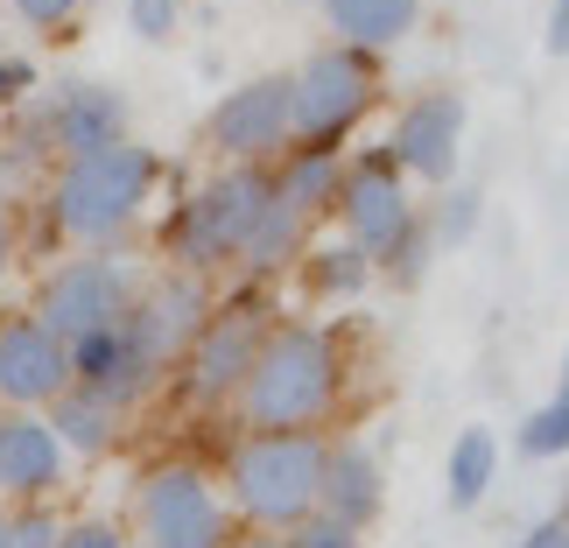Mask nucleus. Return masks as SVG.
Listing matches in <instances>:
<instances>
[{
  "label": "nucleus",
  "mask_w": 569,
  "mask_h": 548,
  "mask_svg": "<svg viewBox=\"0 0 569 548\" xmlns=\"http://www.w3.org/2000/svg\"><path fill=\"white\" fill-rule=\"evenodd\" d=\"M338 190H345V162L331 148H302V156L274 177V197L289 205L296 218H317V211H338Z\"/></svg>",
  "instance_id": "a211bd4d"
},
{
  "label": "nucleus",
  "mask_w": 569,
  "mask_h": 548,
  "mask_svg": "<svg viewBox=\"0 0 569 548\" xmlns=\"http://www.w3.org/2000/svg\"><path fill=\"white\" fill-rule=\"evenodd\" d=\"M8 253H14V232H8V211H0V275H8Z\"/></svg>",
  "instance_id": "72a5a7b5"
},
{
  "label": "nucleus",
  "mask_w": 569,
  "mask_h": 548,
  "mask_svg": "<svg viewBox=\"0 0 569 548\" xmlns=\"http://www.w3.org/2000/svg\"><path fill=\"white\" fill-rule=\"evenodd\" d=\"M57 548H127V535L113 528V520H63Z\"/></svg>",
  "instance_id": "cd10ccee"
},
{
  "label": "nucleus",
  "mask_w": 569,
  "mask_h": 548,
  "mask_svg": "<svg viewBox=\"0 0 569 548\" xmlns=\"http://www.w3.org/2000/svg\"><path fill=\"white\" fill-rule=\"evenodd\" d=\"M549 50H569V0L549 8Z\"/></svg>",
  "instance_id": "473e14b6"
},
{
  "label": "nucleus",
  "mask_w": 569,
  "mask_h": 548,
  "mask_svg": "<svg viewBox=\"0 0 569 548\" xmlns=\"http://www.w3.org/2000/svg\"><path fill=\"white\" fill-rule=\"evenodd\" d=\"M281 141H289V78H253V84H239V92L218 99V113H211L218 156L253 169L260 156H274Z\"/></svg>",
  "instance_id": "9b49d317"
},
{
  "label": "nucleus",
  "mask_w": 569,
  "mask_h": 548,
  "mask_svg": "<svg viewBox=\"0 0 569 548\" xmlns=\"http://www.w3.org/2000/svg\"><path fill=\"white\" fill-rule=\"evenodd\" d=\"M57 541H63V520L50 507H21L8 520V548H57Z\"/></svg>",
  "instance_id": "a878e982"
},
{
  "label": "nucleus",
  "mask_w": 569,
  "mask_h": 548,
  "mask_svg": "<svg viewBox=\"0 0 569 548\" xmlns=\"http://www.w3.org/2000/svg\"><path fill=\"white\" fill-rule=\"evenodd\" d=\"M562 520H569V514H562Z\"/></svg>",
  "instance_id": "e433bc0d"
},
{
  "label": "nucleus",
  "mask_w": 569,
  "mask_h": 548,
  "mask_svg": "<svg viewBox=\"0 0 569 548\" xmlns=\"http://www.w3.org/2000/svg\"><path fill=\"white\" fill-rule=\"evenodd\" d=\"M520 450H528V457H562V450H569V366H562V393H556L541 415H528Z\"/></svg>",
  "instance_id": "5701e85b"
},
{
  "label": "nucleus",
  "mask_w": 569,
  "mask_h": 548,
  "mask_svg": "<svg viewBox=\"0 0 569 548\" xmlns=\"http://www.w3.org/2000/svg\"><path fill=\"white\" fill-rule=\"evenodd\" d=\"M226 548H281L274 535H247V541H226Z\"/></svg>",
  "instance_id": "f704fd0d"
},
{
  "label": "nucleus",
  "mask_w": 569,
  "mask_h": 548,
  "mask_svg": "<svg viewBox=\"0 0 569 548\" xmlns=\"http://www.w3.org/2000/svg\"><path fill=\"white\" fill-rule=\"evenodd\" d=\"M296 239H302V218L274 197V205L260 211V226L247 232V247H239V268H253V275L260 268H281V260H296Z\"/></svg>",
  "instance_id": "4be33fe9"
},
{
  "label": "nucleus",
  "mask_w": 569,
  "mask_h": 548,
  "mask_svg": "<svg viewBox=\"0 0 569 548\" xmlns=\"http://www.w3.org/2000/svg\"><path fill=\"white\" fill-rule=\"evenodd\" d=\"M471 218H478V197H471V190H457L450 205H443V239H465V232H471Z\"/></svg>",
  "instance_id": "7c9ffc66"
},
{
  "label": "nucleus",
  "mask_w": 569,
  "mask_h": 548,
  "mask_svg": "<svg viewBox=\"0 0 569 548\" xmlns=\"http://www.w3.org/2000/svg\"><path fill=\"white\" fill-rule=\"evenodd\" d=\"M338 211H345V226H352V253L359 260H393V275L415 281V260L429 253V232L415 226V205L401 190V169L387 162V148L345 169Z\"/></svg>",
  "instance_id": "39448f33"
},
{
  "label": "nucleus",
  "mask_w": 569,
  "mask_h": 548,
  "mask_svg": "<svg viewBox=\"0 0 569 548\" xmlns=\"http://www.w3.org/2000/svg\"><path fill=\"white\" fill-rule=\"evenodd\" d=\"M127 14H134V36H148V42H169L177 36V0H127Z\"/></svg>",
  "instance_id": "bb28decb"
},
{
  "label": "nucleus",
  "mask_w": 569,
  "mask_h": 548,
  "mask_svg": "<svg viewBox=\"0 0 569 548\" xmlns=\"http://www.w3.org/2000/svg\"><path fill=\"white\" fill-rule=\"evenodd\" d=\"M156 148L141 141H113V148H92V156H63L57 183H50V211L57 226L99 247V239H120L127 226L141 218L148 190H156Z\"/></svg>",
  "instance_id": "f03ea898"
},
{
  "label": "nucleus",
  "mask_w": 569,
  "mask_h": 548,
  "mask_svg": "<svg viewBox=\"0 0 569 548\" xmlns=\"http://www.w3.org/2000/svg\"><path fill=\"white\" fill-rule=\"evenodd\" d=\"M63 478V444L50 436L42 415H0V492L14 499H42Z\"/></svg>",
  "instance_id": "2eb2a0df"
},
{
  "label": "nucleus",
  "mask_w": 569,
  "mask_h": 548,
  "mask_svg": "<svg viewBox=\"0 0 569 548\" xmlns=\"http://www.w3.org/2000/svg\"><path fill=\"white\" fill-rule=\"evenodd\" d=\"M134 296H141V281L127 275L120 260H63L36 296V323L57 345H84V338L113 331V323L134 310Z\"/></svg>",
  "instance_id": "1a4fd4ad"
},
{
  "label": "nucleus",
  "mask_w": 569,
  "mask_h": 548,
  "mask_svg": "<svg viewBox=\"0 0 569 548\" xmlns=\"http://www.w3.org/2000/svg\"><path fill=\"white\" fill-rule=\"evenodd\" d=\"M21 92H36V71H29V57H0V106L21 99Z\"/></svg>",
  "instance_id": "c756f323"
},
{
  "label": "nucleus",
  "mask_w": 569,
  "mask_h": 548,
  "mask_svg": "<svg viewBox=\"0 0 569 548\" xmlns=\"http://www.w3.org/2000/svg\"><path fill=\"white\" fill-rule=\"evenodd\" d=\"M120 127H127V106L106 92V84H63L21 141H50V148H63V156H92V148L127 141Z\"/></svg>",
  "instance_id": "4468645a"
},
{
  "label": "nucleus",
  "mask_w": 569,
  "mask_h": 548,
  "mask_svg": "<svg viewBox=\"0 0 569 548\" xmlns=\"http://www.w3.org/2000/svg\"><path fill=\"white\" fill-rule=\"evenodd\" d=\"M71 8H78V0H14V14L29 21V29H57Z\"/></svg>",
  "instance_id": "c85d7f7f"
},
{
  "label": "nucleus",
  "mask_w": 569,
  "mask_h": 548,
  "mask_svg": "<svg viewBox=\"0 0 569 548\" xmlns=\"http://www.w3.org/2000/svg\"><path fill=\"white\" fill-rule=\"evenodd\" d=\"M366 275H373V260H359L352 247H331L310 260V296H352L366 289Z\"/></svg>",
  "instance_id": "b1692460"
},
{
  "label": "nucleus",
  "mask_w": 569,
  "mask_h": 548,
  "mask_svg": "<svg viewBox=\"0 0 569 548\" xmlns=\"http://www.w3.org/2000/svg\"><path fill=\"white\" fill-rule=\"evenodd\" d=\"M457 141H465V99L429 92L401 113V127H393V141H387V162L408 169V177H422V183H450Z\"/></svg>",
  "instance_id": "ddd939ff"
},
{
  "label": "nucleus",
  "mask_w": 569,
  "mask_h": 548,
  "mask_svg": "<svg viewBox=\"0 0 569 548\" xmlns=\"http://www.w3.org/2000/svg\"><path fill=\"white\" fill-rule=\"evenodd\" d=\"M323 8H331L338 36H352V50H387L393 36L415 29L422 0H323Z\"/></svg>",
  "instance_id": "6ab92c4d"
},
{
  "label": "nucleus",
  "mask_w": 569,
  "mask_h": 548,
  "mask_svg": "<svg viewBox=\"0 0 569 548\" xmlns=\"http://www.w3.org/2000/svg\"><path fill=\"white\" fill-rule=\"evenodd\" d=\"M141 310H148V323H156V338H162V352L169 359H183V345L204 331V317H211V296H204V281L197 275H162L156 289H141Z\"/></svg>",
  "instance_id": "f3484780"
},
{
  "label": "nucleus",
  "mask_w": 569,
  "mask_h": 548,
  "mask_svg": "<svg viewBox=\"0 0 569 548\" xmlns=\"http://www.w3.org/2000/svg\"><path fill=\"white\" fill-rule=\"evenodd\" d=\"M281 548H359V528H345L331 514H310V520H296V528L281 535Z\"/></svg>",
  "instance_id": "393cba45"
},
{
  "label": "nucleus",
  "mask_w": 569,
  "mask_h": 548,
  "mask_svg": "<svg viewBox=\"0 0 569 548\" xmlns=\"http://www.w3.org/2000/svg\"><path fill=\"white\" fill-rule=\"evenodd\" d=\"M492 465H499V444L492 429H465L450 444V507H478V492L492 486Z\"/></svg>",
  "instance_id": "412c9836"
},
{
  "label": "nucleus",
  "mask_w": 569,
  "mask_h": 548,
  "mask_svg": "<svg viewBox=\"0 0 569 548\" xmlns=\"http://www.w3.org/2000/svg\"><path fill=\"white\" fill-rule=\"evenodd\" d=\"M380 99V71L366 50H317L289 78V134L302 148H331L338 134H352V120Z\"/></svg>",
  "instance_id": "0eeeda50"
},
{
  "label": "nucleus",
  "mask_w": 569,
  "mask_h": 548,
  "mask_svg": "<svg viewBox=\"0 0 569 548\" xmlns=\"http://www.w3.org/2000/svg\"><path fill=\"white\" fill-rule=\"evenodd\" d=\"M71 352V387L84 393V401H99V408H134L156 393V380L177 359L162 352V338H156V323H148L141 310V296H134V310H127L113 331H99V338H84V345H63Z\"/></svg>",
  "instance_id": "423d86ee"
},
{
  "label": "nucleus",
  "mask_w": 569,
  "mask_h": 548,
  "mask_svg": "<svg viewBox=\"0 0 569 548\" xmlns=\"http://www.w3.org/2000/svg\"><path fill=\"white\" fill-rule=\"evenodd\" d=\"M42 422H50V436H57L63 450H78V457H106V450H113V436H120V415H113V408H99V401H84L78 387H71V393H57Z\"/></svg>",
  "instance_id": "aec40b11"
},
{
  "label": "nucleus",
  "mask_w": 569,
  "mask_h": 548,
  "mask_svg": "<svg viewBox=\"0 0 569 548\" xmlns=\"http://www.w3.org/2000/svg\"><path fill=\"white\" fill-rule=\"evenodd\" d=\"M380 499H387L380 465H373V457H366L359 444L323 450V492H317V514H331V520H345V528H359V535H366V520L380 514Z\"/></svg>",
  "instance_id": "dca6fc26"
},
{
  "label": "nucleus",
  "mask_w": 569,
  "mask_h": 548,
  "mask_svg": "<svg viewBox=\"0 0 569 548\" xmlns=\"http://www.w3.org/2000/svg\"><path fill=\"white\" fill-rule=\"evenodd\" d=\"M141 541L148 548H226L232 514L197 465H162L141 486Z\"/></svg>",
  "instance_id": "9d476101"
},
{
  "label": "nucleus",
  "mask_w": 569,
  "mask_h": 548,
  "mask_svg": "<svg viewBox=\"0 0 569 548\" xmlns=\"http://www.w3.org/2000/svg\"><path fill=\"white\" fill-rule=\"evenodd\" d=\"M57 393H71V352H63L36 317H8L0 323V401L36 415V408H50Z\"/></svg>",
  "instance_id": "f8f14e48"
},
{
  "label": "nucleus",
  "mask_w": 569,
  "mask_h": 548,
  "mask_svg": "<svg viewBox=\"0 0 569 548\" xmlns=\"http://www.w3.org/2000/svg\"><path fill=\"white\" fill-rule=\"evenodd\" d=\"M0 548H8V514H0Z\"/></svg>",
  "instance_id": "c9c22d12"
},
{
  "label": "nucleus",
  "mask_w": 569,
  "mask_h": 548,
  "mask_svg": "<svg viewBox=\"0 0 569 548\" xmlns=\"http://www.w3.org/2000/svg\"><path fill=\"white\" fill-rule=\"evenodd\" d=\"M260 345H268V302L239 296V302H226V310H211L204 331H197L183 345V359H177V393L190 408L239 401V387H247Z\"/></svg>",
  "instance_id": "6e6552de"
},
{
  "label": "nucleus",
  "mask_w": 569,
  "mask_h": 548,
  "mask_svg": "<svg viewBox=\"0 0 569 548\" xmlns=\"http://www.w3.org/2000/svg\"><path fill=\"white\" fill-rule=\"evenodd\" d=\"M232 507L253 520V528H296V520L317 514L323 492V436H247L226 465Z\"/></svg>",
  "instance_id": "7ed1b4c3"
},
{
  "label": "nucleus",
  "mask_w": 569,
  "mask_h": 548,
  "mask_svg": "<svg viewBox=\"0 0 569 548\" xmlns=\"http://www.w3.org/2000/svg\"><path fill=\"white\" fill-rule=\"evenodd\" d=\"M338 380H345L338 331H323V323H281V331H268L247 387H239V415L260 436H302L310 422L331 415Z\"/></svg>",
  "instance_id": "f257e3e1"
},
{
  "label": "nucleus",
  "mask_w": 569,
  "mask_h": 548,
  "mask_svg": "<svg viewBox=\"0 0 569 548\" xmlns=\"http://www.w3.org/2000/svg\"><path fill=\"white\" fill-rule=\"evenodd\" d=\"M520 548H569V520H541V528L520 541Z\"/></svg>",
  "instance_id": "2f4dec72"
},
{
  "label": "nucleus",
  "mask_w": 569,
  "mask_h": 548,
  "mask_svg": "<svg viewBox=\"0 0 569 548\" xmlns=\"http://www.w3.org/2000/svg\"><path fill=\"white\" fill-rule=\"evenodd\" d=\"M268 205H274V177H260V169H226V177L204 183L177 218H169V260H177L183 275L218 268V260H239V247H247V232L260 226Z\"/></svg>",
  "instance_id": "20e7f679"
}]
</instances>
